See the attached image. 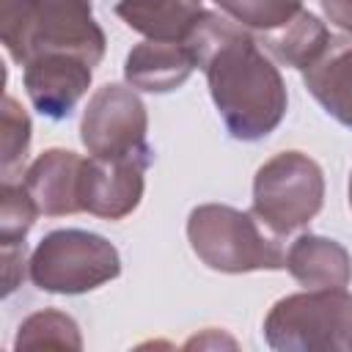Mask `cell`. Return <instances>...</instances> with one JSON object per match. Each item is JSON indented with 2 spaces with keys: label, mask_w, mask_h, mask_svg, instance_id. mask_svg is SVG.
<instances>
[{
  "label": "cell",
  "mask_w": 352,
  "mask_h": 352,
  "mask_svg": "<svg viewBox=\"0 0 352 352\" xmlns=\"http://www.w3.org/2000/svg\"><path fill=\"white\" fill-rule=\"evenodd\" d=\"M261 41L280 63L305 72L308 66H314L324 55V50L330 47L333 36H330L327 25L316 14L300 11L286 25H280V28H275L270 33H261Z\"/></svg>",
  "instance_id": "9a60e30c"
},
{
  "label": "cell",
  "mask_w": 352,
  "mask_h": 352,
  "mask_svg": "<svg viewBox=\"0 0 352 352\" xmlns=\"http://www.w3.org/2000/svg\"><path fill=\"white\" fill-rule=\"evenodd\" d=\"M146 132L148 113L132 85L107 82L91 94L80 121V140L91 157H138L154 162Z\"/></svg>",
  "instance_id": "52a82bcc"
},
{
  "label": "cell",
  "mask_w": 352,
  "mask_h": 352,
  "mask_svg": "<svg viewBox=\"0 0 352 352\" xmlns=\"http://www.w3.org/2000/svg\"><path fill=\"white\" fill-rule=\"evenodd\" d=\"M85 157L69 148L41 151L25 170V187L36 206L47 217H66L82 212L80 206V176Z\"/></svg>",
  "instance_id": "30bf717a"
},
{
  "label": "cell",
  "mask_w": 352,
  "mask_h": 352,
  "mask_svg": "<svg viewBox=\"0 0 352 352\" xmlns=\"http://www.w3.org/2000/svg\"><path fill=\"white\" fill-rule=\"evenodd\" d=\"M330 25L352 36V0H319Z\"/></svg>",
  "instance_id": "44dd1931"
},
{
  "label": "cell",
  "mask_w": 352,
  "mask_h": 352,
  "mask_svg": "<svg viewBox=\"0 0 352 352\" xmlns=\"http://www.w3.org/2000/svg\"><path fill=\"white\" fill-rule=\"evenodd\" d=\"M231 19L256 33H270L302 11V0H214Z\"/></svg>",
  "instance_id": "ac0fdd59"
},
{
  "label": "cell",
  "mask_w": 352,
  "mask_h": 352,
  "mask_svg": "<svg viewBox=\"0 0 352 352\" xmlns=\"http://www.w3.org/2000/svg\"><path fill=\"white\" fill-rule=\"evenodd\" d=\"M36 289L50 294H85L121 275V256L110 239L82 228H58L41 236L28 261Z\"/></svg>",
  "instance_id": "5b68a950"
},
{
  "label": "cell",
  "mask_w": 352,
  "mask_h": 352,
  "mask_svg": "<svg viewBox=\"0 0 352 352\" xmlns=\"http://www.w3.org/2000/svg\"><path fill=\"white\" fill-rule=\"evenodd\" d=\"M187 239L201 264L214 272L286 270L280 234L264 226L253 209L242 212L226 204H201L187 217Z\"/></svg>",
  "instance_id": "3957f363"
},
{
  "label": "cell",
  "mask_w": 352,
  "mask_h": 352,
  "mask_svg": "<svg viewBox=\"0 0 352 352\" xmlns=\"http://www.w3.org/2000/svg\"><path fill=\"white\" fill-rule=\"evenodd\" d=\"M264 338L278 352H352V294L346 289L286 294L264 316Z\"/></svg>",
  "instance_id": "277c9868"
},
{
  "label": "cell",
  "mask_w": 352,
  "mask_h": 352,
  "mask_svg": "<svg viewBox=\"0 0 352 352\" xmlns=\"http://www.w3.org/2000/svg\"><path fill=\"white\" fill-rule=\"evenodd\" d=\"M41 346H58V349H82V336L77 322L55 308H44L30 314L14 338V349H41Z\"/></svg>",
  "instance_id": "2e32d148"
},
{
  "label": "cell",
  "mask_w": 352,
  "mask_h": 352,
  "mask_svg": "<svg viewBox=\"0 0 352 352\" xmlns=\"http://www.w3.org/2000/svg\"><path fill=\"white\" fill-rule=\"evenodd\" d=\"M195 58L184 41H140L124 60V80L135 91L170 94L182 88L192 74Z\"/></svg>",
  "instance_id": "8fae6325"
},
{
  "label": "cell",
  "mask_w": 352,
  "mask_h": 352,
  "mask_svg": "<svg viewBox=\"0 0 352 352\" xmlns=\"http://www.w3.org/2000/svg\"><path fill=\"white\" fill-rule=\"evenodd\" d=\"M94 66L69 52H47L25 63V91L30 104L47 118H69L77 102L88 94Z\"/></svg>",
  "instance_id": "9c48e42d"
},
{
  "label": "cell",
  "mask_w": 352,
  "mask_h": 352,
  "mask_svg": "<svg viewBox=\"0 0 352 352\" xmlns=\"http://www.w3.org/2000/svg\"><path fill=\"white\" fill-rule=\"evenodd\" d=\"M349 206H352V173H349Z\"/></svg>",
  "instance_id": "7402d4cb"
},
{
  "label": "cell",
  "mask_w": 352,
  "mask_h": 352,
  "mask_svg": "<svg viewBox=\"0 0 352 352\" xmlns=\"http://www.w3.org/2000/svg\"><path fill=\"white\" fill-rule=\"evenodd\" d=\"M118 19L151 41H184L204 14L201 0H118Z\"/></svg>",
  "instance_id": "5bb4252c"
},
{
  "label": "cell",
  "mask_w": 352,
  "mask_h": 352,
  "mask_svg": "<svg viewBox=\"0 0 352 352\" xmlns=\"http://www.w3.org/2000/svg\"><path fill=\"white\" fill-rule=\"evenodd\" d=\"M286 270L302 289H346L352 280V256L330 236L300 234L286 250Z\"/></svg>",
  "instance_id": "7c38bea8"
},
{
  "label": "cell",
  "mask_w": 352,
  "mask_h": 352,
  "mask_svg": "<svg viewBox=\"0 0 352 352\" xmlns=\"http://www.w3.org/2000/svg\"><path fill=\"white\" fill-rule=\"evenodd\" d=\"M322 204L324 173L302 151H280L253 176V214L280 236L308 226Z\"/></svg>",
  "instance_id": "8992f818"
},
{
  "label": "cell",
  "mask_w": 352,
  "mask_h": 352,
  "mask_svg": "<svg viewBox=\"0 0 352 352\" xmlns=\"http://www.w3.org/2000/svg\"><path fill=\"white\" fill-rule=\"evenodd\" d=\"M3 250V294H11L25 278V242L0 245Z\"/></svg>",
  "instance_id": "ffe728a7"
},
{
  "label": "cell",
  "mask_w": 352,
  "mask_h": 352,
  "mask_svg": "<svg viewBox=\"0 0 352 352\" xmlns=\"http://www.w3.org/2000/svg\"><path fill=\"white\" fill-rule=\"evenodd\" d=\"M302 82L327 116L352 129V38H333L324 55L302 72Z\"/></svg>",
  "instance_id": "4fadbf2b"
},
{
  "label": "cell",
  "mask_w": 352,
  "mask_h": 352,
  "mask_svg": "<svg viewBox=\"0 0 352 352\" xmlns=\"http://www.w3.org/2000/svg\"><path fill=\"white\" fill-rule=\"evenodd\" d=\"M0 126H3V157H0V168H3V182L14 179L16 170H22L28 151H30V118L22 110V104L14 96H3V107H0Z\"/></svg>",
  "instance_id": "d6986e66"
},
{
  "label": "cell",
  "mask_w": 352,
  "mask_h": 352,
  "mask_svg": "<svg viewBox=\"0 0 352 352\" xmlns=\"http://www.w3.org/2000/svg\"><path fill=\"white\" fill-rule=\"evenodd\" d=\"M184 44L206 74L212 102L231 138L256 143L278 129L289 104L286 82L248 28L204 8Z\"/></svg>",
  "instance_id": "6da1fadb"
},
{
  "label": "cell",
  "mask_w": 352,
  "mask_h": 352,
  "mask_svg": "<svg viewBox=\"0 0 352 352\" xmlns=\"http://www.w3.org/2000/svg\"><path fill=\"white\" fill-rule=\"evenodd\" d=\"M0 41L19 66L47 52L99 66L107 47L91 0H0Z\"/></svg>",
  "instance_id": "7a4b0ae2"
},
{
  "label": "cell",
  "mask_w": 352,
  "mask_h": 352,
  "mask_svg": "<svg viewBox=\"0 0 352 352\" xmlns=\"http://www.w3.org/2000/svg\"><path fill=\"white\" fill-rule=\"evenodd\" d=\"M148 160L138 157H88L80 176L82 212L102 220H124L132 214L146 190Z\"/></svg>",
  "instance_id": "ba28073f"
},
{
  "label": "cell",
  "mask_w": 352,
  "mask_h": 352,
  "mask_svg": "<svg viewBox=\"0 0 352 352\" xmlns=\"http://www.w3.org/2000/svg\"><path fill=\"white\" fill-rule=\"evenodd\" d=\"M38 206L28 192L25 182L6 179L0 187V245L25 242L28 231L38 217Z\"/></svg>",
  "instance_id": "e0dca14e"
}]
</instances>
